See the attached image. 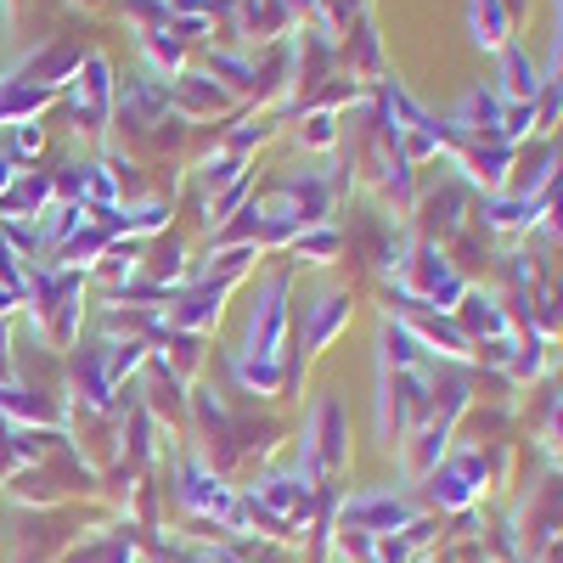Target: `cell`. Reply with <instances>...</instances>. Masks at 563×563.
<instances>
[{
    "label": "cell",
    "instance_id": "obj_1",
    "mask_svg": "<svg viewBox=\"0 0 563 563\" xmlns=\"http://www.w3.org/2000/svg\"><path fill=\"white\" fill-rule=\"evenodd\" d=\"M282 321H288V316H282V282H271L265 299L249 316V355H260V361L282 355Z\"/></svg>",
    "mask_w": 563,
    "mask_h": 563
},
{
    "label": "cell",
    "instance_id": "obj_2",
    "mask_svg": "<svg viewBox=\"0 0 563 563\" xmlns=\"http://www.w3.org/2000/svg\"><path fill=\"white\" fill-rule=\"evenodd\" d=\"M180 501L192 507V512H220V519L243 525V512H238V501H231V490H225L214 474H203V467H186V479H180Z\"/></svg>",
    "mask_w": 563,
    "mask_h": 563
},
{
    "label": "cell",
    "instance_id": "obj_3",
    "mask_svg": "<svg viewBox=\"0 0 563 563\" xmlns=\"http://www.w3.org/2000/svg\"><path fill=\"white\" fill-rule=\"evenodd\" d=\"M406 519H411V507H400L395 496H361V501L344 507V525L372 530V536H384V530H395V525H406Z\"/></svg>",
    "mask_w": 563,
    "mask_h": 563
},
{
    "label": "cell",
    "instance_id": "obj_4",
    "mask_svg": "<svg viewBox=\"0 0 563 563\" xmlns=\"http://www.w3.org/2000/svg\"><path fill=\"white\" fill-rule=\"evenodd\" d=\"M254 501L276 507L282 519H305V512H310V485H299V479H265Z\"/></svg>",
    "mask_w": 563,
    "mask_h": 563
},
{
    "label": "cell",
    "instance_id": "obj_5",
    "mask_svg": "<svg viewBox=\"0 0 563 563\" xmlns=\"http://www.w3.org/2000/svg\"><path fill=\"white\" fill-rule=\"evenodd\" d=\"M344 429H339V406H321L316 411V467H321V474H333V467H339V456H344V440H339Z\"/></svg>",
    "mask_w": 563,
    "mask_h": 563
},
{
    "label": "cell",
    "instance_id": "obj_6",
    "mask_svg": "<svg viewBox=\"0 0 563 563\" xmlns=\"http://www.w3.org/2000/svg\"><path fill=\"white\" fill-rule=\"evenodd\" d=\"M220 299H225V282H209V288H198L192 299L175 310V321H180V327H203V321L220 316Z\"/></svg>",
    "mask_w": 563,
    "mask_h": 563
},
{
    "label": "cell",
    "instance_id": "obj_7",
    "mask_svg": "<svg viewBox=\"0 0 563 563\" xmlns=\"http://www.w3.org/2000/svg\"><path fill=\"white\" fill-rule=\"evenodd\" d=\"M238 372H243V384H249V389H260V395H276V389H282V366H276V361L243 355V361H238Z\"/></svg>",
    "mask_w": 563,
    "mask_h": 563
},
{
    "label": "cell",
    "instance_id": "obj_8",
    "mask_svg": "<svg viewBox=\"0 0 563 563\" xmlns=\"http://www.w3.org/2000/svg\"><path fill=\"white\" fill-rule=\"evenodd\" d=\"M344 316H350V310H344V299H321V310L310 316V333H305V344H310V350H321L327 339H333V327H339Z\"/></svg>",
    "mask_w": 563,
    "mask_h": 563
},
{
    "label": "cell",
    "instance_id": "obj_9",
    "mask_svg": "<svg viewBox=\"0 0 563 563\" xmlns=\"http://www.w3.org/2000/svg\"><path fill=\"white\" fill-rule=\"evenodd\" d=\"M305 254H333L339 249V238H333V231H321V238H310V243H299Z\"/></svg>",
    "mask_w": 563,
    "mask_h": 563
}]
</instances>
